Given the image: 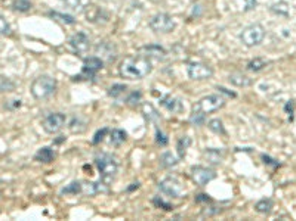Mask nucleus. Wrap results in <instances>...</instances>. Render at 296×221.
I'll return each instance as SVG.
<instances>
[{
	"label": "nucleus",
	"instance_id": "nucleus-19",
	"mask_svg": "<svg viewBox=\"0 0 296 221\" xmlns=\"http://www.w3.org/2000/svg\"><path fill=\"white\" fill-rule=\"evenodd\" d=\"M203 155L209 161V164H213V166H218L222 161V154L219 150H216V149H207V150H205Z\"/></svg>",
	"mask_w": 296,
	"mask_h": 221
},
{
	"label": "nucleus",
	"instance_id": "nucleus-13",
	"mask_svg": "<svg viewBox=\"0 0 296 221\" xmlns=\"http://www.w3.org/2000/svg\"><path fill=\"white\" fill-rule=\"evenodd\" d=\"M102 66H104V60L102 59H99V58H89V59L85 60L82 77H88V78L95 77L96 72L102 70Z\"/></svg>",
	"mask_w": 296,
	"mask_h": 221
},
{
	"label": "nucleus",
	"instance_id": "nucleus-21",
	"mask_svg": "<svg viewBox=\"0 0 296 221\" xmlns=\"http://www.w3.org/2000/svg\"><path fill=\"white\" fill-rule=\"evenodd\" d=\"M82 192H83V184L80 182H73L61 190V194H77Z\"/></svg>",
	"mask_w": 296,
	"mask_h": 221
},
{
	"label": "nucleus",
	"instance_id": "nucleus-33",
	"mask_svg": "<svg viewBox=\"0 0 296 221\" xmlns=\"http://www.w3.org/2000/svg\"><path fill=\"white\" fill-rule=\"evenodd\" d=\"M15 88V84L12 83L11 80L5 78V77H0V93H5V92H12Z\"/></svg>",
	"mask_w": 296,
	"mask_h": 221
},
{
	"label": "nucleus",
	"instance_id": "nucleus-26",
	"mask_svg": "<svg viewBox=\"0 0 296 221\" xmlns=\"http://www.w3.org/2000/svg\"><path fill=\"white\" fill-rule=\"evenodd\" d=\"M142 110H144V115H145V118H147L148 121H151V122H159L160 121V115L157 114V110H154L151 105L145 104L142 106Z\"/></svg>",
	"mask_w": 296,
	"mask_h": 221
},
{
	"label": "nucleus",
	"instance_id": "nucleus-41",
	"mask_svg": "<svg viewBox=\"0 0 296 221\" xmlns=\"http://www.w3.org/2000/svg\"><path fill=\"white\" fill-rule=\"evenodd\" d=\"M256 2H258V0H246V8H244V10H252V9L256 6Z\"/></svg>",
	"mask_w": 296,
	"mask_h": 221
},
{
	"label": "nucleus",
	"instance_id": "nucleus-20",
	"mask_svg": "<svg viewBox=\"0 0 296 221\" xmlns=\"http://www.w3.org/2000/svg\"><path fill=\"white\" fill-rule=\"evenodd\" d=\"M127 138V134L123 130H113L110 134V142L113 146H121Z\"/></svg>",
	"mask_w": 296,
	"mask_h": 221
},
{
	"label": "nucleus",
	"instance_id": "nucleus-8",
	"mask_svg": "<svg viewBox=\"0 0 296 221\" xmlns=\"http://www.w3.org/2000/svg\"><path fill=\"white\" fill-rule=\"evenodd\" d=\"M65 126V115L64 114H51L43 121V130L49 134H55Z\"/></svg>",
	"mask_w": 296,
	"mask_h": 221
},
{
	"label": "nucleus",
	"instance_id": "nucleus-32",
	"mask_svg": "<svg viewBox=\"0 0 296 221\" xmlns=\"http://www.w3.org/2000/svg\"><path fill=\"white\" fill-rule=\"evenodd\" d=\"M12 6H14V9L18 10V12H27V10L31 9L30 0H15Z\"/></svg>",
	"mask_w": 296,
	"mask_h": 221
},
{
	"label": "nucleus",
	"instance_id": "nucleus-17",
	"mask_svg": "<svg viewBox=\"0 0 296 221\" xmlns=\"http://www.w3.org/2000/svg\"><path fill=\"white\" fill-rule=\"evenodd\" d=\"M61 2L76 12H85L90 4V0H61Z\"/></svg>",
	"mask_w": 296,
	"mask_h": 221
},
{
	"label": "nucleus",
	"instance_id": "nucleus-37",
	"mask_svg": "<svg viewBox=\"0 0 296 221\" xmlns=\"http://www.w3.org/2000/svg\"><path fill=\"white\" fill-rule=\"evenodd\" d=\"M139 100H141V93L139 92H135V93H132L129 98H127V105H138L139 104Z\"/></svg>",
	"mask_w": 296,
	"mask_h": 221
},
{
	"label": "nucleus",
	"instance_id": "nucleus-24",
	"mask_svg": "<svg viewBox=\"0 0 296 221\" xmlns=\"http://www.w3.org/2000/svg\"><path fill=\"white\" fill-rule=\"evenodd\" d=\"M266 65H268V62H266L265 59L256 58V59H253V60H250V62L247 64V70H249V71H253V72H258V71L264 70Z\"/></svg>",
	"mask_w": 296,
	"mask_h": 221
},
{
	"label": "nucleus",
	"instance_id": "nucleus-6",
	"mask_svg": "<svg viewBox=\"0 0 296 221\" xmlns=\"http://www.w3.org/2000/svg\"><path fill=\"white\" fill-rule=\"evenodd\" d=\"M150 28L154 32H160V34H169L175 30V22L174 20L166 15V14H157L150 20Z\"/></svg>",
	"mask_w": 296,
	"mask_h": 221
},
{
	"label": "nucleus",
	"instance_id": "nucleus-11",
	"mask_svg": "<svg viewBox=\"0 0 296 221\" xmlns=\"http://www.w3.org/2000/svg\"><path fill=\"white\" fill-rule=\"evenodd\" d=\"M70 44L74 49L76 54L79 55H86L90 49V42H89L88 36H85L83 32H77L70 38Z\"/></svg>",
	"mask_w": 296,
	"mask_h": 221
},
{
	"label": "nucleus",
	"instance_id": "nucleus-7",
	"mask_svg": "<svg viewBox=\"0 0 296 221\" xmlns=\"http://www.w3.org/2000/svg\"><path fill=\"white\" fill-rule=\"evenodd\" d=\"M187 72H188V77L191 80H196V82H202V80H209L212 76H213V71L210 66H207L205 64H190L187 66Z\"/></svg>",
	"mask_w": 296,
	"mask_h": 221
},
{
	"label": "nucleus",
	"instance_id": "nucleus-28",
	"mask_svg": "<svg viewBox=\"0 0 296 221\" xmlns=\"http://www.w3.org/2000/svg\"><path fill=\"white\" fill-rule=\"evenodd\" d=\"M207 127H209L213 133H216V134H225L224 124H222V121H221V120H218V118L210 120V121H209V124H207Z\"/></svg>",
	"mask_w": 296,
	"mask_h": 221
},
{
	"label": "nucleus",
	"instance_id": "nucleus-15",
	"mask_svg": "<svg viewBox=\"0 0 296 221\" xmlns=\"http://www.w3.org/2000/svg\"><path fill=\"white\" fill-rule=\"evenodd\" d=\"M160 105L165 108L166 110H169V112H172V114H178V112H182L184 110V106H182V104L175 99V98H172V96H165L162 100H160Z\"/></svg>",
	"mask_w": 296,
	"mask_h": 221
},
{
	"label": "nucleus",
	"instance_id": "nucleus-12",
	"mask_svg": "<svg viewBox=\"0 0 296 221\" xmlns=\"http://www.w3.org/2000/svg\"><path fill=\"white\" fill-rule=\"evenodd\" d=\"M85 14H86V20L89 22H95V24H101L102 22V24H105L108 21V14L104 9L98 8V6H90L89 4V8L85 10Z\"/></svg>",
	"mask_w": 296,
	"mask_h": 221
},
{
	"label": "nucleus",
	"instance_id": "nucleus-43",
	"mask_svg": "<svg viewBox=\"0 0 296 221\" xmlns=\"http://www.w3.org/2000/svg\"><path fill=\"white\" fill-rule=\"evenodd\" d=\"M218 90L221 92V93H225L227 96H230V98H236V93H230V92H227L224 87H218Z\"/></svg>",
	"mask_w": 296,
	"mask_h": 221
},
{
	"label": "nucleus",
	"instance_id": "nucleus-18",
	"mask_svg": "<svg viewBox=\"0 0 296 221\" xmlns=\"http://www.w3.org/2000/svg\"><path fill=\"white\" fill-rule=\"evenodd\" d=\"M230 83L234 84L237 87H249V86H252V80L249 78V77H246V76H241V74H233V76H230Z\"/></svg>",
	"mask_w": 296,
	"mask_h": 221
},
{
	"label": "nucleus",
	"instance_id": "nucleus-5",
	"mask_svg": "<svg viewBox=\"0 0 296 221\" xmlns=\"http://www.w3.org/2000/svg\"><path fill=\"white\" fill-rule=\"evenodd\" d=\"M224 105H225V100H224L222 96L210 94V96L203 98L202 100H199L197 105H194L193 112H200V114L206 115V114H210V112H215V110H221Z\"/></svg>",
	"mask_w": 296,
	"mask_h": 221
},
{
	"label": "nucleus",
	"instance_id": "nucleus-34",
	"mask_svg": "<svg viewBox=\"0 0 296 221\" xmlns=\"http://www.w3.org/2000/svg\"><path fill=\"white\" fill-rule=\"evenodd\" d=\"M190 122L194 124V126H202L205 122V115L200 114V112H193V115L190 118Z\"/></svg>",
	"mask_w": 296,
	"mask_h": 221
},
{
	"label": "nucleus",
	"instance_id": "nucleus-29",
	"mask_svg": "<svg viewBox=\"0 0 296 221\" xmlns=\"http://www.w3.org/2000/svg\"><path fill=\"white\" fill-rule=\"evenodd\" d=\"M141 52L142 54H147V55L144 56H154V58H163V56L166 55L165 54V50L162 49V48H157V46H147V48H142L141 49Z\"/></svg>",
	"mask_w": 296,
	"mask_h": 221
},
{
	"label": "nucleus",
	"instance_id": "nucleus-1",
	"mask_svg": "<svg viewBox=\"0 0 296 221\" xmlns=\"http://www.w3.org/2000/svg\"><path fill=\"white\" fill-rule=\"evenodd\" d=\"M153 66L147 56H127L120 65V76L126 80H142L151 72Z\"/></svg>",
	"mask_w": 296,
	"mask_h": 221
},
{
	"label": "nucleus",
	"instance_id": "nucleus-23",
	"mask_svg": "<svg viewBox=\"0 0 296 221\" xmlns=\"http://www.w3.org/2000/svg\"><path fill=\"white\" fill-rule=\"evenodd\" d=\"M177 164L178 160L172 154H169V152H166V154H163L160 156V166H163V168H172V166H175Z\"/></svg>",
	"mask_w": 296,
	"mask_h": 221
},
{
	"label": "nucleus",
	"instance_id": "nucleus-27",
	"mask_svg": "<svg viewBox=\"0 0 296 221\" xmlns=\"http://www.w3.org/2000/svg\"><path fill=\"white\" fill-rule=\"evenodd\" d=\"M86 194H101V192H107V188H104V183H86Z\"/></svg>",
	"mask_w": 296,
	"mask_h": 221
},
{
	"label": "nucleus",
	"instance_id": "nucleus-36",
	"mask_svg": "<svg viewBox=\"0 0 296 221\" xmlns=\"http://www.w3.org/2000/svg\"><path fill=\"white\" fill-rule=\"evenodd\" d=\"M11 34V27L6 22L3 16H0V36H9Z\"/></svg>",
	"mask_w": 296,
	"mask_h": 221
},
{
	"label": "nucleus",
	"instance_id": "nucleus-31",
	"mask_svg": "<svg viewBox=\"0 0 296 221\" xmlns=\"http://www.w3.org/2000/svg\"><path fill=\"white\" fill-rule=\"evenodd\" d=\"M54 20H57L59 22H62V24H74L76 21H74V18L73 16H70V15H62V14H58V12H51L49 14Z\"/></svg>",
	"mask_w": 296,
	"mask_h": 221
},
{
	"label": "nucleus",
	"instance_id": "nucleus-42",
	"mask_svg": "<svg viewBox=\"0 0 296 221\" xmlns=\"http://www.w3.org/2000/svg\"><path fill=\"white\" fill-rule=\"evenodd\" d=\"M196 200H197V202H209L210 199H209L207 194H199V198H196Z\"/></svg>",
	"mask_w": 296,
	"mask_h": 221
},
{
	"label": "nucleus",
	"instance_id": "nucleus-35",
	"mask_svg": "<svg viewBox=\"0 0 296 221\" xmlns=\"http://www.w3.org/2000/svg\"><path fill=\"white\" fill-rule=\"evenodd\" d=\"M126 92V86H121V84H116V86H113L111 88H110V96H113V98H118L121 93H124Z\"/></svg>",
	"mask_w": 296,
	"mask_h": 221
},
{
	"label": "nucleus",
	"instance_id": "nucleus-22",
	"mask_svg": "<svg viewBox=\"0 0 296 221\" xmlns=\"http://www.w3.org/2000/svg\"><path fill=\"white\" fill-rule=\"evenodd\" d=\"M86 130V122L82 121L80 118H73L70 122V132L71 133H83Z\"/></svg>",
	"mask_w": 296,
	"mask_h": 221
},
{
	"label": "nucleus",
	"instance_id": "nucleus-30",
	"mask_svg": "<svg viewBox=\"0 0 296 221\" xmlns=\"http://www.w3.org/2000/svg\"><path fill=\"white\" fill-rule=\"evenodd\" d=\"M190 144H191V138H187V136H184V138L178 140L177 149L181 158H182V156H185V152H187V149L190 148Z\"/></svg>",
	"mask_w": 296,
	"mask_h": 221
},
{
	"label": "nucleus",
	"instance_id": "nucleus-38",
	"mask_svg": "<svg viewBox=\"0 0 296 221\" xmlns=\"http://www.w3.org/2000/svg\"><path fill=\"white\" fill-rule=\"evenodd\" d=\"M156 142H157L160 146H166V144H168V138H166V136H165L160 130L156 132Z\"/></svg>",
	"mask_w": 296,
	"mask_h": 221
},
{
	"label": "nucleus",
	"instance_id": "nucleus-4",
	"mask_svg": "<svg viewBox=\"0 0 296 221\" xmlns=\"http://www.w3.org/2000/svg\"><path fill=\"white\" fill-rule=\"evenodd\" d=\"M265 38V30L259 24H253L249 26L247 28L243 30V32L240 34V40L244 46L247 48H253V46H259Z\"/></svg>",
	"mask_w": 296,
	"mask_h": 221
},
{
	"label": "nucleus",
	"instance_id": "nucleus-40",
	"mask_svg": "<svg viewBox=\"0 0 296 221\" xmlns=\"http://www.w3.org/2000/svg\"><path fill=\"white\" fill-rule=\"evenodd\" d=\"M154 205H157V206H163V210H166V211H171V210H172V206H171L169 204H165L162 199H154Z\"/></svg>",
	"mask_w": 296,
	"mask_h": 221
},
{
	"label": "nucleus",
	"instance_id": "nucleus-10",
	"mask_svg": "<svg viewBox=\"0 0 296 221\" xmlns=\"http://www.w3.org/2000/svg\"><path fill=\"white\" fill-rule=\"evenodd\" d=\"M191 176H193V180L196 182V184L206 186L209 182H212L216 177V172L213 170L205 168V166H193Z\"/></svg>",
	"mask_w": 296,
	"mask_h": 221
},
{
	"label": "nucleus",
	"instance_id": "nucleus-14",
	"mask_svg": "<svg viewBox=\"0 0 296 221\" xmlns=\"http://www.w3.org/2000/svg\"><path fill=\"white\" fill-rule=\"evenodd\" d=\"M96 52H98V55H101V58H102L104 60H108V62H113V60L116 59V54H117L114 44H111V43H108V42L101 43V44L96 48ZM101 58H99V59H101Z\"/></svg>",
	"mask_w": 296,
	"mask_h": 221
},
{
	"label": "nucleus",
	"instance_id": "nucleus-39",
	"mask_svg": "<svg viewBox=\"0 0 296 221\" xmlns=\"http://www.w3.org/2000/svg\"><path fill=\"white\" fill-rule=\"evenodd\" d=\"M107 133H108V130H107V128H102L101 132H98V133L95 134V138H93V143H95V144H96V143H99V142H101V140L104 138V136H105Z\"/></svg>",
	"mask_w": 296,
	"mask_h": 221
},
{
	"label": "nucleus",
	"instance_id": "nucleus-25",
	"mask_svg": "<svg viewBox=\"0 0 296 221\" xmlns=\"http://www.w3.org/2000/svg\"><path fill=\"white\" fill-rule=\"evenodd\" d=\"M272 206H274L272 200H269V199H262V200H259V202L255 205V210H256L258 212H261V214H269L271 210H272Z\"/></svg>",
	"mask_w": 296,
	"mask_h": 221
},
{
	"label": "nucleus",
	"instance_id": "nucleus-3",
	"mask_svg": "<svg viewBox=\"0 0 296 221\" xmlns=\"http://www.w3.org/2000/svg\"><path fill=\"white\" fill-rule=\"evenodd\" d=\"M55 88H57V82L49 76L37 77L30 87L33 98L37 100H45V99L51 98L55 93Z\"/></svg>",
	"mask_w": 296,
	"mask_h": 221
},
{
	"label": "nucleus",
	"instance_id": "nucleus-2",
	"mask_svg": "<svg viewBox=\"0 0 296 221\" xmlns=\"http://www.w3.org/2000/svg\"><path fill=\"white\" fill-rule=\"evenodd\" d=\"M95 166L98 168L102 182L107 184L110 183L118 171V161L116 156L110 155V154H99L95 158Z\"/></svg>",
	"mask_w": 296,
	"mask_h": 221
},
{
	"label": "nucleus",
	"instance_id": "nucleus-16",
	"mask_svg": "<svg viewBox=\"0 0 296 221\" xmlns=\"http://www.w3.org/2000/svg\"><path fill=\"white\" fill-rule=\"evenodd\" d=\"M34 160L39 161V162H43V164H49V162H52L55 160V152L51 148H42L36 154Z\"/></svg>",
	"mask_w": 296,
	"mask_h": 221
},
{
	"label": "nucleus",
	"instance_id": "nucleus-9",
	"mask_svg": "<svg viewBox=\"0 0 296 221\" xmlns=\"http://www.w3.org/2000/svg\"><path fill=\"white\" fill-rule=\"evenodd\" d=\"M159 189H160V192L165 194H168V196H171V198H182V194H184V189H182V186H181V183L175 180V178H165L160 184H159Z\"/></svg>",
	"mask_w": 296,
	"mask_h": 221
}]
</instances>
